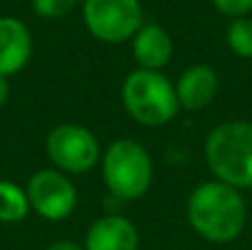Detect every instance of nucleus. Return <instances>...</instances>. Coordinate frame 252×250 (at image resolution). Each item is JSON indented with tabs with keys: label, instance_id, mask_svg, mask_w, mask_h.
Here are the masks:
<instances>
[{
	"label": "nucleus",
	"instance_id": "obj_1",
	"mask_svg": "<svg viewBox=\"0 0 252 250\" xmlns=\"http://www.w3.org/2000/svg\"><path fill=\"white\" fill-rule=\"evenodd\" d=\"M190 226L215 244L232 242L246 226V202L239 190L223 182H206L188 199Z\"/></svg>",
	"mask_w": 252,
	"mask_h": 250
},
{
	"label": "nucleus",
	"instance_id": "obj_2",
	"mask_svg": "<svg viewBox=\"0 0 252 250\" xmlns=\"http://www.w3.org/2000/svg\"><path fill=\"white\" fill-rule=\"evenodd\" d=\"M206 162L219 182L252 188V122H226L210 131Z\"/></svg>",
	"mask_w": 252,
	"mask_h": 250
},
{
	"label": "nucleus",
	"instance_id": "obj_3",
	"mask_svg": "<svg viewBox=\"0 0 252 250\" xmlns=\"http://www.w3.org/2000/svg\"><path fill=\"white\" fill-rule=\"evenodd\" d=\"M122 100L135 122L144 126H164L179 109L175 87L159 71L139 69L124 80Z\"/></svg>",
	"mask_w": 252,
	"mask_h": 250
},
{
	"label": "nucleus",
	"instance_id": "obj_4",
	"mask_svg": "<svg viewBox=\"0 0 252 250\" xmlns=\"http://www.w3.org/2000/svg\"><path fill=\"white\" fill-rule=\"evenodd\" d=\"M104 182L120 199H139L153 180L151 155L135 140H118L104 153Z\"/></svg>",
	"mask_w": 252,
	"mask_h": 250
},
{
	"label": "nucleus",
	"instance_id": "obj_5",
	"mask_svg": "<svg viewBox=\"0 0 252 250\" xmlns=\"http://www.w3.org/2000/svg\"><path fill=\"white\" fill-rule=\"evenodd\" d=\"M84 25L102 42H124L142 27V4L139 0H84Z\"/></svg>",
	"mask_w": 252,
	"mask_h": 250
},
{
	"label": "nucleus",
	"instance_id": "obj_6",
	"mask_svg": "<svg viewBox=\"0 0 252 250\" xmlns=\"http://www.w3.org/2000/svg\"><path fill=\"white\" fill-rule=\"evenodd\" d=\"M47 153L62 171L87 173L100 159V144L89 128L80 124H60L49 133Z\"/></svg>",
	"mask_w": 252,
	"mask_h": 250
},
{
	"label": "nucleus",
	"instance_id": "obj_7",
	"mask_svg": "<svg viewBox=\"0 0 252 250\" xmlns=\"http://www.w3.org/2000/svg\"><path fill=\"white\" fill-rule=\"evenodd\" d=\"M27 197H29V206L49 221L66 219L78 202L73 182L60 171H51V168L31 175Z\"/></svg>",
	"mask_w": 252,
	"mask_h": 250
},
{
	"label": "nucleus",
	"instance_id": "obj_8",
	"mask_svg": "<svg viewBox=\"0 0 252 250\" xmlns=\"http://www.w3.org/2000/svg\"><path fill=\"white\" fill-rule=\"evenodd\" d=\"M31 33L25 22L16 18H0V75H13L31 58Z\"/></svg>",
	"mask_w": 252,
	"mask_h": 250
},
{
	"label": "nucleus",
	"instance_id": "obj_9",
	"mask_svg": "<svg viewBox=\"0 0 252 250\" xmlns=\"http://www.w3.org/2000/svg\"><path fill=\"white\" fill-rule=\"evenodd\" d=\"M139 237L126 217L106 215L89 228L84 250H137Z\"/></svg>",
	"mask_w": 252,
	"mask_h": 250
},
{
	"label": "nucleus",
	"instance_id": "obj_10",
	"mask_svg": "<svg viewBox=\"0 0 252 250\" xmlns=\"http://www.w3.org/2000/svg\"><path fill=\"white\" fill-rule=\"evenodd\" d=\"M219 80L213 66L208 64H192L182 73L177 87V100L184 109L188 111H199L213 102L217 95Z\"/></svg>",
	"mask_w": 252,
	"mask_h": 250
},
{
	"label": "nucleus",
	"instance_id": "obj_11",
	"mask_svg": "<svg viewBox=\"0 0 252 250\" xmlns=\"http://www.w3.org/2000/svg\"><path fill=\"white\" fill-rule=\"evenodd\" d=\"M133 53L142 69L159 71L173 56V40L159 25L139 27V31L133 35Z\"/></svg>",
	"mask_w": 252,
	"mask_h": 250
},
{
	"label": "nucleus",
	"instance_id": "obj_12",
	"mask_svg": "<svg viewBox=\"0 0 252 250\" xmlns=\"http://www.w3.org/2000/svg\"><path fill=\"white\" fill-rule=\"evenodd\" d=\"M29 197L20 186L11 182H0V221H20L29 213Z\"/></svg>",
	"mask_w": 252,
	"mask_h": 250
},
{
	"label": "nucleus",
	"instance_id": "obj_13",
	"mask_svg": "<svg viewBox=\"0 0 252 250\" xmlns=\"http://www.w3.org/2000/svg\"><path fill=\"white\" fill-rule=\"evenodd\" d=\"M226 42L239 58H252V20L250 18H235L228 25Z\"/></svg>",
	"mask_w": 252,
	"mask_h": 250
},
{
	"label": "nucleus",
	"instance_id": "obj_14",
	"mask_svg": "<svg viewBox=\"0 0 252 250\" xmlns=\"http://www.w3.org/2000/svg\"><path fill=\"white\" fill-rule=\"evenodd\" d=\"M78 0H31V7L42 18H64L73 11Z\"/></svg>",
	"mask_w": 252,
	"mask_h": 250
},
{
	"label": "nucleus",
	"instance_id": "obj_15",
	"mask_svg": "<svg viewBox=\"0 0 252 250\" xmlns=\"http://www.w3.org/2000/svg\"><path fill=\"white\" fill-rule=\"evenodd\" d=\"M213 4L230 18H244L252 11V0H213Z\"/></svg>",
	"mask_w": 252,
	"mask_h": 250
},
{
	"label": "nucleus",
	"instance_id": "obj_16",
	"mask_svg": "<svg viewBox=\"0 0 252 250\" xmlns=\"http://www.w3.org/2000/svg\"><path fill=\"white\" fill-rule=\"evenodd\" d=\"M47 250H84V248L78 246V244H73V242H56V244H51Z\"/></svg>",
	"mask_w": 252,
	"mask_h": 250
},
{
	"label": "nucleus",
	"instance_id": "obj_17",
	"mask_svg": "<svg viewBox=\"0 0 252 250\" xmlns=\"http://www.w3.org/2000/svg\"><path fill=\"white\" fill-rule=\"evenodd\" d=\"M7 97H9V82H7V78H4V75H0V109L4 106Z\"/></svg>",
	"mask_w": 252,
	"mask_h": 250
}]
</instances>
